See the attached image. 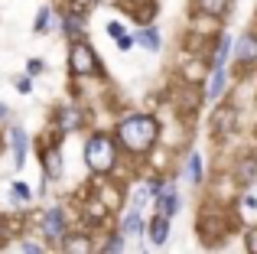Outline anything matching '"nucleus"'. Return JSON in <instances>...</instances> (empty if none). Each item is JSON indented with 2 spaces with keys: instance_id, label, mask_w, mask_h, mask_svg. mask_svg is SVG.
<instances>
[{
  "instance_id": "2",
  "label": "nucleus",
  "mask_w": 257,
  "mask_h": 254,
  "mask_svg": "<svg viewBox=\"0 0 257 254\" xmlns=\"http://www.w3.org/2000/svg\"><path fill=\"white\" fill-rule=\"evenodd\" d=\"M85 163L91 166L94 173H107L114 163H117V147H114V137L107 134H94L85 144Z\"/></svg>"
},
{
  "instance_id": "17",
  "label": "nucleus",
  "mask_w": 257,
  "mask_h": 254,
  "mask_svg": "<svg viewBox=\"0 0 257 254\" xmlns=\"http://www.w3.org/2000/svg\"><path fill=\"white\" fill-rule=\"evenodd\" d=\"M228 52H231V39H228V36H221V39H218V49H215V59H212V62H215V69H225Z\"/></svg>"
},
{
  "instance_id": "7",
  "label": "nucleus",
  "mask_w": 257,
  "mask_h": 254,
  "mask_svg": "<svg viewBox=\"0 0 257 254\" xmlns=\"http://www.w3.org/2000/svg\"><path fill=\"white\" fill-rule=\"evenodd\" d=\"M176 205H179V199H176V189H173V186L160 189V199H157V215H160V218H170L173 212H176Z\"/></svg>"
},
{
  "instance_id": "15",
  "label": "nucleus",
  "mask_w": 257,
  "mask_h": 254,
  "mask_svg": "<svg viewBox=\"0 0 257 254\" xmlns=\"http://www.w3.org/2000/svg\"><path fill=\"white\" fill-rule=\"evenodd\" d=\"M134 43L147 46L150 52H160V33L157 30H140V33H134Z\"/></svg>"
},
{
  "instance_id": "11",
  "label": "nucleus",
  "mask_w": 257,
  "mask_h": 254,
  "mask_svg": "<svg viewBox=\"0 0 257 254\" xmlns=\"http://www.w3.org/2000/svg\"><path fill=\"white\" fill-rule=\"evenodd\" d=\"M75 127H82V111L62 108L59 111V131H75Z\"/></svg>"
},
{
  "instance_id": "25",
  "label": "nucleus",
  "mask_w": 257,
  "mask_h": 254,
  "mask_svg": "<svg viewBox=\"0 0 257 254\" xmlns=\"http://www.w3.org/2000/svg\"><path fill=\"white\" fill-rule=\"evenodd\" d=\"M107 36L120 39V36H124V26H120V23H107Z\"/></svg>"
},
{
  "instance_id": "3",
  "label": "nucleus",
  "mask_w": 257,
  "mask_h": 254,
  "mask_svg": "<svg viewBox=\"0 0 257 254\" xmlns=\"http://www.w3.org/2000/svg\"><path fill=\"white\" fill-rule=\"evenodd\" d=\"M69 65H72V72H75V75H98V72H101V65H98V59H94V52L88 49L85 43H75V46H72Z\"/></svg>"
},
{
  "instance_id": "9",
  "label": "nucleus",
  "mask_w": 257,
  "mask_h": 254,
  "mask_svg": "<svg viewBox=\"0 0 257 254\" xmlns=\"http://www.w3.org/2000/svg\"><path fill=\"white\" fill-rule=\"evenodd\" d=\"M234 176H238L241 183H254V179H257V160L254 157H244L238 166H234Z\"/></svg>"
},
{
  "instance_id": "28",
  "label": "nucleus",
  "mask_w": 257,
  "mask_h": 254,
  "mask_svg": "<svg viewBox=\"0 0 257 254\" xmlns=\"http://www.w3.org/2000/svg\"><path fill=\"white\" fill-rule=\"evenodd\" d=\"M247 251H251V254H257V228L251 231V235H247Z\"/></svg>"
},
{
  "instance_id": "10",
  "label": "nucleus",
  "mask_w": 257,
  "mask_h": 254,
  "mask_svg": "<svg viewBox=\"0 0 257 254\" xmlns=\"http://www.w3.org/2000/svg\"><path fill=\"white\" fill-rule=\"evenodd\" d=\"M62 26H65V36H72V39H78L82 36V26H85V13H65V20H62Z\"/></svg>"
},
{
  "instance_id": "26",
  "label": "nucleus",
  "mask_w": 257,
  "mask_h": 254,
  "mask_svg": "<svg viewBox=\"0 0 257 254\" xmlns=\"http://www.w3.org/2000/svg\"><path fill=\"white\" fill-rule=\"evenodd\" d=\"M94 4H98V0H72V7H75L78 13H85L88 7H94Z\"/></svg>"
},
{
  "instance_id": "5",
  "label": "nucleus",
  "mask_w": 257,
  "mask_h": 254,
  "mask_svg": "<svg viewBox=\"0 0 257 254\" xmlns=\"http://www.w3.org/2000/svg\"><path fill=\"white\" fill-rule=\"evenodd\" d=\"M234 59H238L241 65L257 62V33H244V36L234 43Z\"/></svg>"
},
{
  "instance_id": "16",
  "label": "nucleus",
  "mask_w": 257,
  "mask_h": 254,
  "mask_svg": "<svg viewBox=\"0 0 257 254\" xmlns=\"http://www.w3.org/2000/svg\"><path fill=\"white\" fill-rule=\"evenodd\" d=\"M195 7L202 13H208V17H221L228 10V0H195Z\"/></svg>"
},
{
  "instance_id": "20",
  "label": "nucleus",
  "mask_w": 257,
  "mask_h": 254,
  "mask_svg": "<svg viewBox=\"0 0 257 254\" xmlns=\"http://www.w3.org/2000/svg\"><path fill=\"white\" fill-rule=\"evenodd\" d=\"M199 179H202V157L192 153L189 157V183H199Z\"/></svg>"
},
{
  "instance_id": "29",
  "label": "nucleus",
  "mask_w": 257,
  "mask_h": 254,
  "mask_svg": "<svg viewBox=\"0 0 257 254\" xmlns=\"http://www.w3.org/2000/svg\"><path fill=\"white\" fill-rule=\"evenodd\" d=\"M131 46H134V36H120V39H117V49H124V52H127Z\"/></svg>"
},
{
  "instance_id": "23",
  "label": "nucleus",
  "mask_w": 257,
  "mask_h": 254,
  "mask_svg": "<svg viewBox=\"0 0 257 254\" xmlns=\"http://www.w3.org/2000/svg\"><path fill=\"white\" fill-rule=\"evenodd\" d=\"M49 17H52V10H49V7H43V10H39V17H36V33H46Z\"/></svg>"
},
{
  "instance_id": "8",
  "label": "nucleus",
  "mask_w": 257,
  "mask_h": 254,
  "mask_svg": "<svg viewBox=\"0 0 257 254\" xmlns=\"http://www.w3.org/2000/svg\"><path fill=\"white\" fill-rule=\"evenodd\" d=\"M166 238H170V218H160V215H157V218L150 222V241L163 248Z\"/></svg>"
},
{
  "instance_id": "1",
  "label": "nucleus",
  "mask_w": 257,
  "mask_h": 254,
  "mask_svg": "<svg viewBox=\"0 0 257 254\" xmlns=\"http://www.w3.org/2000/svg\"><path fill=\"white\" fill-rule=\"evenodd\" d=\"M157 137H160V127L157 121H153L150 114H134V117H124L117 127V140H120V147H127L131 153H144V150H150L153 144H157Z\"/></svg>"
},
{
  "instance_id": "30",
  "label": "nucleus",
  "mask_w": 257,
  "mask_h": 254,
  "mask_svg": "<svg viewBox=\"0 0 257 254\" xmlns=\"http://www.w3.org/2000/svg\"><path fill=\"white\" fill-rule=\"evenodd\" d=\"M7 117H10V108H7V104H0V121H7Z\"/></svg>"
},
{
  "instance_id": "13",
  "label": "nucleus",
  "mask_w": 257,
  "mask_h": 254,
  "mask_svg": "<svg viewBox=\"0 0 257 254\" xmlns=\"http://www.w3.org/2000/svg\"><path fill=\"white\" fill-rule=\"evenodd\" d=\"M231 124H234V111L231 108H221L218 114H215V121H212V131L215 134H228V131H231Z\"/></svg>"
},
{
  "instance_id": "19",
  "label": "nucleus",
  "mask_w": 257,
  "mask_h": 254,
  "mask_svg": "<svg viewBox=\"0 0 257 254\" xmlns=\"http://www.w3.org/2000/svg\"><path fill=\"white\" fill-rule=\"evenodd\" d=\"M140 228H144V225H140V215H137V209H134L131 215L124 218V228H120V235H124V238H127V235H137Z\"/></svg>"
},
{
  "instance_id": "4",
  "label": "nucleus",
  "mask_w": 257,
  "mask_h": 254,
  "mask_svg": "<svg viewBox=\"0 0 257 254\" xmlns=\"http://www.w3.org/2000/svg\"><path fill=\"white\" fill-rule=\"evenodd\" d=\"M43 235H46V241H62L69 231H65V215H62V209H49L46 212V218H43Z\"/></svg>"
},
{
  "instance_id": "12",
  "label": "nucleus",
  "mask_w": 257,
  "mask_h": 254,
  "mask_svg": "<svg viewBox=\"0 0 257 254\" xmlns=\"http://www.w3.org/2000/svg\"><path fill=\"white\" fill-rule=\"evenodd\" d=\"M10 144H13V153H17V166H23V160H26V134L20 131V127L10 131Z\"/></svg>"
},
{
  "instance_id": "24",
  "label": "nucleus",
  "mask_w": 257,
  "mask_h": 254,
  "mask_svg": "<svg viewBox=\"0 0 257 254\" xmlns=\"http://www.w3.org/2000/svg\"><path fill=\"white\" fill-rule=\"evenodd\" d=\"M17 91H20V95H30V91H33V82H30V78H17Z\"/></svg>"
},
{
  "instance_id": "21",
  "label": "nucleus",
  "mask_w": 257,
  "mask_h": 254,
  "mask_svg": "<svg viewBox=\"0 0 257 254\" xmlns=\"http://www.w3.org/2000/svg\"><path fill=\"white\" fill-rule=\"evenodd\" d=\"M13 199H17V202H30V199H33L30 186H26V183H13Z\"/></svg>"
},
{
  "instance_id": "18",
  "label": "nucleus",
  "mask_w": 257,
  "mask_h": 254,
  "mask_svg": "<svg viewBox=\"0 0 257 254\" xmlns=\"http://www.w3.org/2000/svg\"><path fill=\"white\" fill-rule=\"evenodd\" d=\"M46 176H62V153H46Z\"/></svg>"
},
{
  "instance_id": "27",
  "label": "nucleus",
  "mask_w": 257,
  "mask_h": 254,
  "mask_svg": "<svg viewBox=\"0 0 257 254\" xmlns=\"http://www.w3.org/2000/svg\"><path fill=\"white\" fill-rule=\"evenodd\" d=\"M23 254H43V251H39L36 241H23Z\"/></svg>"
},
{
  "instance_id": "22",
  "label": "nucleus",
  "mask_w": 257,
  "mask_h": 254,
  "mask_svg": "<svg viewBox=\"0 0 257 254\" xmlns=\"http://www.w3.org/2000/svg\"><path fill=\"white\" fill-rule=\"evenodd\" d=\"M120 251H124V235H114L111 241L104 244V254H120Z\"/></svg>"
},
{
  "instance_id": "14",
  "label": "nucleus",
  "mask_w": 257,
  "mask_h": 254,
  "mask_svg": "<svg viewBox=\"0 0 257 254\" xmlns=\"http://www.w3.org/2000/svg\"><path fill=\"white\" fill-rule=\"evenodd\" d=\"M221 91H225V69H215L212 78H208V85H205V95L208 98H221Z\"/></svg>"
},
{
  "instance_id": "6",
  "label": "nucleus",
  "mask_w": 257,
  "mask_h": 254,
  "mask_svg": "<svg viewBox=\"0 0 257 254\" xmlns=\"http://www.w3.org/2000/svg\"><path fill=\"white\" fill-rule=\"evenodd\" d=\"M62 254H91V238L88 235H65L62 238Z\"/></svg>"
}]
</instances>
